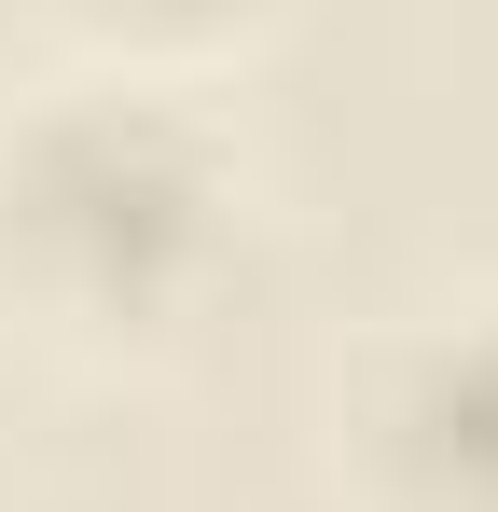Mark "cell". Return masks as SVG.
I'll return each instance as SVG.
<instances>
[{
	"label": "cell",
	"instance_id": "6da1fadb",
	"mask_svg": "<svg viewBox=\"0 0 498 512\" xmlns=\"http://www.w3.org/2000/svg\"><path fill=\"white\" fill-rule=\"evenodd\" d=\"M263 180L236 125L180 84H56L0 97V333L56 374H166L249 291Z\"/></svg>",
	"mask_w": 498,
	"mask_h": 512
},
{
	"label": "cell",
	"instance_id": "3957f363",
	"mask_svg": "<svg viewBox=\"0 0 498 512\" xmlns=\"http://www.w3.org/2000/svg\"><path fill=\"white\" fill-rule=\"evenodd\" d=\"M28 14H42V42H56L70 70L208 97L236 56H263V42H277L305 0H28Z\"/></svg>",
	"mask_w": 498,
	"mask_h": 512
},
{
	"label": "cell",
	"instance_id": "7a4b0ae2",
	"mask_svg": "<svg viewBox=\"0 0 498 512\" xmlns=\"http://www.w3.org/2000/svg\"><path fill=\"white\" fill-rule=\"evenodd\" d=\"M332 512H498V291L402 305L346 346Z\"/></svg>",
	"mask_w": 498,
	"mask_h": 512
}]
</instances>
